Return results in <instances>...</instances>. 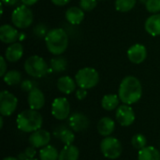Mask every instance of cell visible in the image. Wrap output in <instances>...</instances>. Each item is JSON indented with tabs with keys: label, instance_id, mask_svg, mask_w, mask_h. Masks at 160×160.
Segmentation results:
<instances>
[{
	"label": "cell",
	"instance_id": "obj_26",
	"mask_svg": "<svg viewBox=\"0 0 160 160\" xmlns=\"http://www.w3.org/2000/svg\"><path fill=\"white\" fill-rule=\"evenodd\" d=\"M3 80L8 85H10V86L16 85L22 82V74L20 71L12 69V70L7 71V73L3 77Z\"/></svg>",
	"mask_w": 160,
	"mask_h": 160
},
{
	"label": "cell",
	"instance_id": "obj_7",
	"mask_svg": "<svg viewBox=\"0 0 160 160\" xmlns=\"http://www.w3.org/2000/svg\"><path fill=\"white\" fill-rule=\"evenodd\" d=\"M100 150L105 158L116 159L122 154V145L116 138L106 137L100 142Z\"/></svg>",
	"mask_w": 160,
	"mask_h": 160
},
{
	"label": "cell",
	"instance_id": "obj_31",
	"mask_svg": "<svg viewBox=\"0 0 160 160\" xmlns=\"http://www.w3.org/2000/svg\"><path fill=\"white\" fill-rule=\"evenodd\" d=\"M98 5V0H80V8L83 11H91Z\"/></svg>",
	"mask_w": 160,
	"mask_h": 160
},
{
	"label": "cell",
	"instance_id": "obj_24",
	"mask_svg": "<svg viewBox=\"0 0 160 160\" xmlns=\"http://www.w3.org/2000/svg\"><path fill=\"white\" fill-rule=\"evenodd\" d=\"M39 158L40 160H58L59 153L52 145H46L40 149Z\"/></svg>",
	"mask_w": 160,
	"mask_h": 160
},
{
	"label": "cell",
	"instance_id": "obj_35",
	"mask_svg": "<svg viewBox=\"0 0 160 160\" xmlns=\"http://www.w3.org/2000/svg\"><path fill=\"white\" fill-rule=\"evenodd\" d=\"M87 96V90L83 89V88H79L78 90H76V98L79 100H83Z\"/></svg>",
	"mask_w": 160,
	"mask_h": 160
},
{
	"label": "cell",
	"instance_id": "obj_36",
	"mask_svg": "<svg viewBox=\"0 0 160 160\" xmlns=\"http://www.w3.org/2000/svg\"><path fill=\"white\" fill-rule=\"evenodd\" d=\"M6 58L4 56L0 57V64H1V70H0V76L4 77V75L7 73V63Z\"/></svg>",
	"mask_w": 160,
	"mask_h": 160
},
{
	"label": "cell",
	"instance_id": "obj_34",
	"mask_svg": "<svg viewBox=\"0 0 160 160\" xmlns=\"http://www.w3.org/2000/svg\"><path fill=\"white\" fill-rule=\"evenodd\" d=\"M24 155L26 156L27 159H31V158H34L36 154H37V151H36V148L34 146H29L25 149V151L23 152Z\"/></svg>",
	"mask_w": 160,
	"mask_h": 160
},
{
	"label": "cell",
	"instance_id": "obj_14",
	"mask_svg": "<svg viewBox=\"0 0 160 160\" xmlns=\"http://www.w3.org/2000/svg\"><path fill=\"white\" fill-rule=\"evenodd\" d=\"M27 102L30 109L38 111L42 109L45 104V96L41 90L36 87L28 93Z\"/></svg>",
	"mask_w": 160,
	"mask_h": 160
},
{
	"label": "cell",
	"instance_id": "obj_15",
	"mask_svg": "<svg viewBox=\"0 0 160 160\" xmlns=\"http://www.w3.org/2000/svg\"><path fill=\"white\" fill-rule=\"evenodd\" d=\"M19 31L10 24H3L0 27V40L6 44H12L19 38Z\"/></svg>",
	"mask_w": 160,
	"mask_h": 160
},
{
	"label": "cell",
	"instance_id": "obj_30",
	"mask_svg": "<svg viewBox=\"0 0 160 160\" xmlns=\"http://www.w3.org/2000/svg\"><path fill=\"white\" fill-rule=\"evenodd\" d=\"M148 12L156 14L160 11V0H148L145 4Z\"/></svg>",
	"mask_w": 160,
	"mask_h": 160
},
{
	"label": "cell",
	"instance_id": "obj_23",
	"mask_svg": "<svg viewBox=\"0 0 160 160\" xmlns=\"http://www.w3.org/2000/svg\"><path fill=\"white\" fill-rule=\"evenodd\" d=\"M120 98L119 96L114 94H109L102 98L101 106L106 111H113L119 107Z\"/></svg>",
	"mask_w": 160,
	"mask_h": 160
},
{
	"label": "cell",
	"instance_id": "obj_42",
	"mask_svg": "<svg viewBox=\"0 0 160 160\" xmlns=\"http://www.w3.org/2000/svg\"><path fill=\"white\" fill-rule=\"evenodd\" d=\"M147 1H148V0H140V2H141V3H143V4H146Z\"/></svg>",
	"mask_w": 160,
	"mask_h": 160
},
{
	"label": "cell",
	"instance_id": "obj_16",
	"mask_svg": "<svg viewBox=\"0 0 160 160\" xmlns=\"http://www.w3.org/2000/svg\"><path fill=\"white\" fill-rule=\"evenodd\" d=\"M23 55V47L20 42H14L10 44L5 51L4 57L8 62H18Z\"/></svg>",
	"mask_w": 160,
	"mask_h": 160
},
{
	"label": "cell",
	"instance_id": "obj_43",
	"mask_svg": "<svg viewBox=\"0 0 160 160\" xmlns=\"http://www.w3.org/2000/svg\"><path fill=\"white\" fill-rule=\"evenodd\" d=\"M26 160H38V159H35V158H31V159H26Z\"/></svg>",
	"mask_w": 160,
	"mask_h": 160
},
{
	"label": "cell",
	"instance_id": "obj_27",
	"mask_svg": "<svg viewBox=\"0 0 160 160\" xmlns=\"http://www.w3.org/2000/svg\"><path fill=\"white\" fill-rule=\"evenodd\" d=\"M136 5V0H115V8L120 12L130 11Z\"/></svg>",
	"mask_w": 160,
	"mask_h": 160
},
{
	"label": "cell",
	"instance_id": "obj_33",
	"mask_svg": "<svg viewBox=\"0 0 160 160\" xmlns=\"http://www.w3.org/2000/svg\"><path fill=\"white\" fill-rule=\"evenodd\" d=\"M21 87H22V89L23 91L29 93L31 90H33L34 88H36V82L32 81V80H24V81L22 82Z\"/></svg>",
	"mask_w": 160,
	"mask_h": 160
},
{
	"label": "cell",
	"instance_id": "obj_9",
	"mask_svg": "<svg viewBox=\"0 0 160 160\" xmlns=\"http://www.w3.org/2000/svg\"><path fill=\"white\" fill-rule=\"evenodd\" d=\"M70 105L66 98H56L52 104V114L57 120H65L69 116Z\"/></svg>",
	"mask_w": 160,
	"mask_h": 160
},
{
	"label": "cell",
	"instance_id": "obj_22",
	"mask_svg": "<svg viewBox=\"0 0 160 160\" xmlns=\"http://www.w3.org/2000/svg\"><path fill=\"white\" fill-rule=\"evenodd\" d=\"M79 155L80 152L77 146L73 144L66 145L59 153L58 160H78Z\"/></svg>",
	"mask_w": 160,
	"mask_h": 160
},
{
	"label": "cell",
	"instance_id": "obj_3",
	"mask_svg": "<svg viewBox=\"0 0 160 160\" xmlns=\"http://www.w3.org/2000/svg\"><path fill=\"white\" fill-rule=\"evenodd\" d=\"M43 123L41 114L36 110H25L17 116L16 124L18 128L23 132H34L40 129Z\"/></svg>",
	"mask_w": 160,
	"mask_h": 160
},
{
	"label": "cell",
	"instance_id": "obj_1",
	"mask_svg": "<svg viewBox=\"0 0 160 160\" xmlns=\"http://www.w3.org/2000/svg\"><path fill=\"white\" fill-rule=\"evenodd\" d=\"M118 96L124 104L137 103L142 96V85L140 80L134 76L125 77L120 83Z\"/></svg>",
	"mask_w": 160,
	"mask_h": 160
},
{
	"label": "cell",
	"instance_id": "obj_19",
	"mask_svg": "<svg viewBox=\"0 0 160 160\" xmlns=\"http://www.w3.org/2000/svg\"><path fill=\"white\" fill-rule=\"evenodd\" d=\"M66 19L71 24H80L84 19V11L81 8L70 7L66 11Z\"/></svg>",
	"mask_w": 160,
	"mask_h": 160
},
{
	"label": "cell",
	"instance_id": "obj_5",
	"mask_svg": "<svg viewBox=\"0 0 160 160\" xmlns=\"http://www.w3.org/2000/svg\"><path fill=\"white\" fill-rule=\"evenodd\" d=\"M75 81L80 88L91 89L94 88L99 82V74L94 68H83L78 70L75 75Z\"/></svg>",
	"mask_w": 160,
	"mask_h": 160
},
{
	"label": "cell",
	"instance_id": "obj_37",
	"mask_svg": "<svg viewBox=\"0 0 160 160\" xmlns=\"http://www.w3.org/2000/svg\"><path fill=\"white\" fill-rule=\"evenodd\" d=\"M52 2V4H54L55 6H66L67 4H68L70 2V0H51Z\"/></svg>",
	"mask_w": 160,
	"mask_h": 160
},
{
	"label": "cell",
	"instance_id": "obj_28",
	"mask_svg": "<svg viewBox=\"0 0 160 160\" xmlns=\"http://www.w3.org/2000/svg\"><path fill=\"white\" fill-rule=\"evenodd\" d=\"M58 138L61 140V142L65 145H70V144H73V142L75 140V134H74L73 130L63 128L59 132Z\"/></svg>",
	"mask_w": 160,
	"mask_h": 160
},
{
	"label": "cell",
	"instance_id": "obj_11",
	"mask_svg": "<svg viewBox=\"0 0 160 160\" xmlns=\"http://www.w3.org/2000/svg\"><path fill=\"white\" fill-rule=\"evenodd\" d=\"M89 119L82 112H74L68 118V126L75 132L84 131L89 127Z\"/></svg>",
	"mask_w": 160,
	"mask_h": 160
},
{
	"label": "cell",
	"instance_id": "obj_10",
	"mask_svg": "<svg viewBox=\"0 0 160 160\" xmlns=\"http://www.w3.org/2000/svg\"><path fill=\"white\" fill-rule=\"evenodd\" d=\"M115 117L121 126L129 127L135 121V112L129 105L123 104L116 109Z\"/></svg>",
	"mask_w": 160,
	"mask_h": 160
},
{
	"label": "cell",
	"instance_id": "obj_41",
	"mask_svg": "<svg viewBox=\"0 0 160 160\" xmlns=\"http://www.w3.org/2000/svg\"><path fill=\"white\" fill-rule=\"evenodd\" d=\"M3 128V115L0 116V128Z\"/></svg>",
	"mask_w": 160,
	"mask_h": 160
},
{
	"label": "cell",
	"instance_id": "obj_25",
	"mask_svg": "<svg viewBox=\"0 0 160 160\" xmlns=\"http://www.w3.org/2000/svg\"><path fill=\"white\" fill-rule=\"evenodd\" d=\"M67 67H68V62L66 58L60 55L51 59L50 61V69L53 72H63L67 69Z\"/></svg>",
	"mask_w": 160,
	"mask_h": 160
},
{
	"label": "cell",
	"instance_id": "obj_39",
	"mask_svg": "<svg viewBox=\"0 0 160 160\" xmlns=\"http://www.w3.org/2000/svg\"><path fill=\"white\" fill-rule=\"evenodd\" d=\"M1 3L7 6H13L17 3V0H1Z\"/></svg>",
	"mask_w": 160,
	"mask_h": 160
},
{
	"label": "cell",
	"instance_id": "obj_17",
	"mask_svg": "<svg viewBox=\"0 0 160 160\" xmlns=\"http://www.w3.org/2000/svg\"><path fill=\"white\" fill-rule=\"evenodd\" d=\"M144 28L146 32L153 36H160V14L156 13L147 18L144 23Z\"/></svg>",
	"mask_w": 160,
	"mask_h": 160
},
{
	"label": "cell",
	"instance_id": "obj_13",
	"mask_svg": "<svg viewBox=\"0 0 160 160\" xmlns=\"http://www.w3.org/2000/svg\"><path fill=\"white\" fill-rule=\"evenodd\" d=\"M51 141V134L45 129H38L29 137V142L35 148H42L49 144Z\"/></svg>",
	"mask_w": 160,
	"mask_h": 160
},
{
	"label": "cell",
	"instance_id": "obj_8",
	"mask_svg": "<svg viewBox=\"0 0 160 160\" xmlns=\"http://www.w3.org/2000/svg\"><path fill=\"white\" fill-rule=\"evenodd\" d=\"M18 104L17 98L7 90L0 93V113L3 116H10L16 110Z\"/></svg>",
	"mask_w": 160,
	"mask_h": 160
},
{
	"label": "cell",
	"instance_id": "obj_12",
	"mask_svg": "<svg viewBox=\"0 0 160 160\" xmlns=\"http://www.w3.org/2000/svg\"><path fill=\"white\" fill-rule=\"evenodd\" d=\"M147 57V49L144 45L136 43L128 50V58L133 64H142Z\"/></svg>",
	"mask_w": 160,
	"mask_h": 160
},
{
	"label": "cell",
	"instance_id": "obj_18",
	"mask_svg": "<svg viewBox=\"0 0 160 160\" xmlns=\"http://www.w3.org/2000/svg\"><path fill=\"white\" fill-rule=\"evenodd\" d=\"M76 81H74L69 76H63L60 77L57 81V88L58 90L66 95H69L73 93L76 89Z\"/></svg>",
	"mask_w": 160,
	"mask_h": 160
},
{
	"label": "cell",
	"instance_id": "obj_20",
	"mask_svg": "<svg viewBox=\"0 0 160 160\" xmlns=\"http://www.w3.org/2000/svg\"><path fill=\"white\" fill-rule=\"evenodd\" d=\"M115 128L114 121L110 117H103L98 123V131L101 136L109 137Z\"/></svg>",
	"mask_w": 160,
	"mask_h": 160
},
{
	"label": "cell",
	"instance_id": "obj_2",
	"mask_svg": "<svg viewBox=\"0 0 160 160\" xmlns=\"http://www.w3.org/2000/svg\"><path fill=\"white\" fill-rule=\"evenodd\" d=\"M46 47L53 55H61L68 46V37L62 28H53L48 31L45 37Z\"/></svg>",
	"mask_w": 160,
	"mask_h": 160
},
{
	"label": "cell",
	"instance_id": "obj_38",
	"mask_svg": "<svg viewBox=\"0 0 160 160\" xmlns=\"http://www.w3.org/2000/svg\"><path fill=\"white\" fill-rule=\"evenodd\" d=\"M21 1H22V5H25L27 7H30V6L35 5L38 0H21Z\"/></svg>",
	"mask_w": 160,
	"mask_h": 160
},
{
	"label": "cell",
	"instance_id": "obj_4",
	"mask_svg": "<svg viewBox=\"0 0 160 160\" xmlns=\"http://www.w3.org/2000/svg\"><path fill=\"white\" fill-rule=\"evenodd\" d=\"M24 70L33 78H42L46 76L51 69L42 57L38 55H32L25 60Z\"/></svg>",
	"mask_w": 160,
	"mask_h": 160
},
{
	"label": "cell",
	"instance_id": "obj_6",
	"mask_svg": "<svg viewBox=\"0 0 160 160\" xmlns=\"http://www.w3.org/2000/svg\"><path fill=\"white\" fill-rule=\"evenodd\" d=\"M34 21L33 11L25 5L17 7L11 14L12 24L19 29H24L29 27Z\"/></svg>",
	"mask_w": 160,
	"mask_h": 160
},
{
	"label": "cell",
	"instance_id": "obj_40",
	"mask_svg": "<svg viewBox=\"0 0 160 160\" xmlns=\"http://www.w3.org/2000/svg\"><path fill=\"white\" fill-rule=\"evenodd\" d=\"M3 160H19L16 158H13V157H8V158H5Z\"/></svg>",
	"mask_w": 160,
	"mask_h": 160
},
{
	"label": "cell",
	"instance_id": "obj_32",
	"mask_svg": "<svg viewBox=\"0 0 160 160\" xmlns=\"http://www.w3.org/2000/svg\"><path fill=\"white\" fill-rule=\"evenodd\" d=\"M34 33L37 37L38 38H45L46 35L48 34L47 32V27L42 24V23H39L38 24L35 28H34Z\"/></svg>",
	"mask_w": 160,
	"mask_h": 160
},
{
	"label": "cell",
	"instance_id": "obj_29",
	"mask_svg": "<svg viewBox=\"0 0 160 160\" xmlns=\"http://www.w3.org/2000/svg\"><path fill=\"white\" fill-rule=\"evenodd\" d=\"M131 143H132L134 148L141 150V149H142V148H144L146 146L147 140H146L144 135H142V134H136V135H134L132 137Z\"/></svg>",
	"mask_w": 160,
	"mask_h": 160
},
{
	"label": "cell",
	"instance_id": "obj_21",
	"mask_svg": "<svg viewBox=\"0 0 160 160\" xmlns=\"http://www.w3.org/2000/svg\"><path fill=\"white\" fill-rule=\"evenodd\" d=\"M138 160H160V151L154 146H145L139 151Z\"/></svg>",
	"mask_w": 160,
	"mask_h": 160
}]
</instances>
